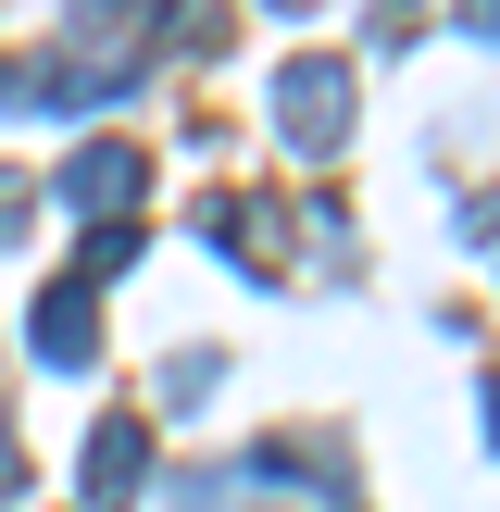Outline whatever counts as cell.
<instances>
[{"label": "cell", "mask_w": 500, "mask_h": 512, "mask_svg": "<svg viewBox=\"0 0 500 512\" xmlns=\"http://www.w3.org/2000/svg\"><path fill=\"white\" fill-rule=\"evenodd\" d=\"M138 263V225H88V263H75V288H100V275Z\"/></svg>", "instance_id": "6"}, {"label": "cell", "mask_w": 500, "mask_h": 512, "mask_svg": "<svg viewBox=\"0 0 500 512\" xmlns=\"http://www.w3.org/2000/svg\"><path fill=\"white\" fill-rule=\"evenodd\" d=\"M150 50H163V25L125 13V0H100V13H63V25H50L38 88H50V100H113V88H138V75H150Z\"/></svg>", "instance_id": "1"}, {"label": "cell", "mask_w": 500, "mask_h": 512, "mask_svg": "<svg viewBox=\"0 0 500 512\" xmlns=\"http://www.w3.org/2000/svg\"><path fill=\"white\" fill-rule=\"evenodd\" d=\"M463 25H475V38H488V50H500V0H475V13H463Z\"/></svg>", "instance_id": "9"}, {"label": "cell", "mask_w": 500, "mask_h": 512, "mask_svg": "<svg viewBox=\"0 0 500 512\" xmlns=\"http://www.w3.org/2000/svg\"><path fill=\"white\" fill-rule=\"evenodd\" d=\"M25 350H38L50 375H88V363H100V325H88V288H50L38 313H25Z\"/></svg>", "instance_id": "5"}, {"label": "cell", "mask_w": 500, "mask_h": 512, "mask_svg": "<svg viewBox=\"0 0 500 512\" xmlns=\"http://www.w3.org/2000/svg\"><path fill=\"white\" fill-rule=\"evenodd\" d=\"M13 225H25V175H0V238H13Z\"/></svg>", "instance_id": "8"}, {"label": "cell", "mask_w": 500, "mask_h": 512, "mask_svg": "<svg viewBox=\"0 0 500 512\" xmlns=\"http://www.w3.org/2000/svg\"><path fill=\"white\" fill-rule=\"evenodd\" d=\"M263 100H275V138H288L300 163H325V150L350 138V100H363V88H350V63H338V50H288Z\"/></svg>", "instance_id": "2"}, {"label": "cell", "mask_w": 500, "mask_h": 512, "mask_svg": "<svg viewBox=\"0 0 500 512\" xmlns=\"http://www.w3.org/2000/svg\"><path fill=\"white\" fill-rule=\"evenodd\" d=\"M488 450H500V375H488Z\"/></svg>", "instance_id": "10"}, {"label": "cell", "mask_w": 500, "mask_h": 512, "mask_svg": "<svg viewBox=\"0 0 500 512\" xmlns=\"http://www.w3.org/2000/svg\"><path fill=\"white\" fill-rule=\"evenodd\" d=\"M138 475H150V425H138V413H100V425H88V463H75L88 512H125V500H138Z\"/></svg>", "instance_id": "4"}, {"label": "cell", "mask_w": 500, "mask_h": 512, "mask_svg": "<svg viewBox=\"0 0 500 512\" xmlns=\"http://www.w3.org/2000/svg\"><path fill=\"white\" fill-rule=\"evenodd\" d=\"M138 188H150V163H138V150H125V138H88V150L63 163V188H50V200H63V213L125 225V200H138Z\"/></svg>", "instance_id": "3"}, {"label": "cell", "mask_w": 500, "mask_h": 512, "mask_svg": "<svg viewBox=\"0 0 500 512\" xmlns=\"http://www.w3.org/2000/svg\"><path fill=\"white\" fill-rule=\"evenodd\" d=\"M450 225H463L475 250H500V200H488V188H475V200H463V213H450Z\"/></svg>", "instance_id": "7"}]
</instances>
